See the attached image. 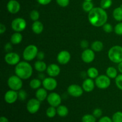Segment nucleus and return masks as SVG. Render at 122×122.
Segmentation results:
<instances>
[{
  "label": "nucleus",
  "instance_id": "obj_1",
  "mask_svg": "<svg viewBox=\"0 0 122 122\" xmlns=\"http://www.w3.org/2000/svg\"><path fill=\"white\" fill-rule=\"evenodd\" d=\"M108 15L104 9L100 7H94L88 13V20L92 26L101 27L107 23Z\"/></svg>",
  "mask_w": 122,
  "mask_h": 122
},
{
  "label": "nucleus",
  "instance_id": "obj_2",
  "mask_svg": "<svg viewBox=\"0 0 122 122\" xmlns=\"http://www.w3.org/2000/svg\"><path fill=\"white\" fill-rule=\"evenodd\" d=\"M15 73L22 80L28 79L33 74V67L27 61H20L15 67Z\"/></svg>",
  "mask_w": 122,
  "mask_h": 122
},
{
  "label": "nucleus",
  "instance_id": "obj_3",
  "mask_svg": "<svg viewBox=\"0 0 122 122\" xmlns=\"http://www.w3.org/2000/svg\"><path fill=\"white\" fill-rule=\"evenodd\" d=\"M108 57L113 63H119L122 61V46L114 45L112 46L108 52Z\"/></svg>",
  "mask_w": 122,
  "mask_h": 122
},
{
  "label": "nucleus",
  "instance_id": "obj_4",
  "mask_svg": "<svg viewBox=\"0 0 122 122\" xmlns=\"http://www.w3.org/2000/svg\"><path fill=\"white\" fill-rule=\"evenodd\" d=\"M38 52V48L36 45H29L24 50L23 57L26 61H30L36 57Z\"/></svg>",
  "mask_w": 122,
  "mask_h": 122
},
{
  "label": "nucleus",
  "instance_id": "obj_5",
  "mask_svg": "<svg viewBox=\"0 0 122 122\" xmlns=\"http://www.w3.org/2000/svg\"><path fill=\"white\" fill-rule=\"evenodd\" d=\"M7 85L10 89L19 91L23 86V81L20 77L15 75H13L8 78Z\"/></svg>",
  "mask_w": 122,
  "mask_h": 122
},
{
  "label": "nucleus",
  "instance_id": "obj_6",
  "mask_svg": "<svg viewBox=\"0 0 122 122\" xmlns=\"http://www.w3.org/2000/svg\"><path fill=\"white\" fill-rule=\"evenodd\" d=\"M95 85L100 89H106L110 86V78L107 75H99L95 81Z\"/></svg>",
  "mask_w": 122,
  "mask_h": 122
},
{
  "label": "nucleus",
  "instance_id": "obj_7",
  "mask_svg": "<svg viewBox=\"0 0 122 122\" xmlns=\"http://www.w3.org/2000/svg\"><path fill=\"white\" fill-rule=\"evenodd\" d=\"M27 23L26 20L21 17L14 19L11 22V28L16 32H20L26 29Z\"/></svg>",
  "mask_w": 122,
  "mask_h": 122
},
{
  "label": "nucleus",
  "instance_id": "obj_8",
  "mask_svg": "<svg viewBox=\"0 0 122 122\" xmlns=\"http://www.w3.org/2000/svg\"><path fill=\"white\" fill-rule=\"evenodd\" d=\"M41 107V101L37 98H32L29 100L26 105L27 112L30 114H35L39 111Z\"/></svg>",
  "mask_w": 122,
  "mask_h": 122
},
{
  "label": "nucleus",
  "instance_id": "obj_9",
  "mask_svg": "<svg viewBox=\"0 0 122 122\" xmlns=\"http://www.w3.org/2000/svg\"><path fill=\"white\" fill-rule=\"evenodd\" d=\"M46 100L50 106L54 107H58L60 105H61L62 101L60 95L56 92H52L48 94Z\"/></svg>",
  "mask_w": 122,
  "mask_h": 122
},
{
  "label": "nucleus",
  "instance_id": "obj_10",
  "mask_svg": "<svg viewBox=\"0 0 122 122\" xmlns=\"http://www.w3.org/2000/svg\"><path fill=\"white\" fill-rule=\"evenodd\" d=\"M43 87L47 91H53L57 86V81L53 77H45L42 81Z\"/></svg>",
  "mask_w": 122,
  "mask_h": 122
},
{
  "label": "nucleus",
  "instance_id": "obj_11",
  "mask_svg": "<svg viewBox=\"0 0 122 122\" xmlns=\"http://www.w3.org/2000/svg\"><path fill=\"white\" fill-rule=\"evenodd\" d=\"M5 61L9 65H17L20 62V57L16 52H10L5 56Z\"/></svg>",
  "mask_w": 122,
  "mask_h": 122
},
{
  "label": "nucleus",
  "instance_id": "obj_12",
  "mask_svg": "<svg viewBox=\"0 0 122 122\" xmlns=\"http://www.w3.org/2000/svg\"><path fill=\"white\" fill-rule=\"evenodd\" d=\"M67 92L69 95L73 97H79L83 94V89L82 87L79 85L73 84L68 87Z\"/></svg>",
  "mask_w": 122,
  "mask_h": 122
},
{
  "label": "nucleus",
  "instance_id": "obj_13",
  "mask_svg": "<svg viewBox=\"0 0 122 122\" xmlns=\"http://www.w3.org/2000/svg\"><path fill=\"white\" fill-rule=\"evenodd\" d=\"M95 51L92 49L87 48L84 50L81 54V58L84 63H91L95 60Z\"/></svg>",
  "mask_w": 122,
  "mask_h": 122
},
{
  "label": "nucleus",
  "instance_id": "obj_14",
  "mask_svg": "<svg viewBox=\"0 0 122 122\" xmlns=\"http://www.w3.org/2000/svg\"><path fill=\"white\" fill-rule=\"evenodd\" d=\"M71 59V55L69 51L66 50H63L60 51L58 54L57 57V60L60 64H66L69 63Z\"/></svg>",
  "mask_w": 122,
  "mask_h": 122
},
{
  "label": "nucleus",
  "instance_id": "obj_15",
  "mask_svg": "<svg viewBox=\"0 0 122 122\" xmlns=\"http://www.w3.org/2000/svg\"><path fill=\"white\" fill-rule=\"evenodd\" d=\"M18 98H19V95L17 91L12 89L8 91L4 95L5 101L10 104L14 103Z\"/></svg>",
  "mask_w": 122,
  "mask_h": 122
},
{
  "label": "nucleus",
  "instance_id": "obj_16",
  "mask_svg": "<svg viewBox=\"0 0 122 122\" xmlns=\"http://www.w3.org/2000/svg\"><path fill=\"white\" fill-rule=\"evenodd\" d=\"M7 8L11 14H16L20 11V4L16 0H10L7 3Z\"/></svg>",
  "mask_w": 122,
  "mask_h": 122
},
{
  "label": "nucleus",
  "instance_id": "obj_17",
  "mask_svg": "<svg viewBox=\"0 0 122 122\" xmlns=\"http://www.w3.org/2000/svg\"><path fill=\"white\" fill-rule=\"evenodd\" d=\"M46 71L49 76L54 77L59 75V74L60 73L61 69L57 64L52 63L48 66Z\"/></svg>",
  "mask_w": 122,
  "mask_h": 122
},
{
  "label": "nucleus",
  "instance_id": "obj_18",
  "mask_svg": "<svg viewBox=\"0 0 122 122\" xmlns=\"http://www.w3.org/2000/svg\"><path fill=\"white\" fill-rule=\"evenodd\" d=\"M95 83L93 79L88 78L86 79L82 83V88L83 91L86 92H92L95 88Z\"/></svg>",
  "mask_w": 122,
  "mask_h": 122
},
{
  "label": "nucleus",
  "instance_id": "obj_19",
  "mask_svg": "<svg viewBox=\"0 0 122 122\" xmlns=\"http://www.w3.org/2000/svg\"><path fill=\"white\" fill-rule=\"evenodd\" d=\"M48 95L47 90L44 88H39V89H37L35 94L36 98L38 99L41 102L45 101L47 98Z\"/></svg>",
  "mask_w": 122,
  "mask_h": 122
},
{
  "label": "nucleus",
  "instance_id": "obj_20",
  "mask_svg": "<svg viewBox=\"0 0 122 122\" xmlns=\"http://www.w3.org/2000/svg\"><path fill=\"white\" fill-rule=\"evenodd\" d=\"M32 30L35 34H41L44 30V25L39 20L34 21L32 25Z\"/></svg>",
  "mask_w": 122,
  "mask_h": 122
},
{
  "label": "nucleus",
  "instance_id": "obj_21",
  "mask_svg": "<svg viewBox=\"0 0 122 122\" xmlns=\"http://www.w3.org/2000/svg\"><path fill=\"white\" fill-rule=\"evenodd\" d=\"M47 65L42 60H38L35 63L34 67L36 71L39 72H44L47 69Z\"/></svg>",
  "mask_w": 122,
  "mask_h": 122
},
{
  "label": "nucleus",
  "instance_id": "obj_22",
  "mask_svg": "<svg viewBox=\"0 0 122 122\" xmlns=\"http://www.w3.org/2000/svg\"><path fill=\"white\" fill-rule=\"evenodd\" d=\"M23 40V36L20 32H16L13 33L10 38V42L13 44L17 45L21 43Z\"/></svg>",
  "mask_w": 122,
  "mask_h": 122
},
{
  "label": "nucleus",
  "instance_id": "obj_23",
  "mask_svg": "<svg viewBox=\"0 0 122 122\" xmlns=\"http://www.w3.org/2000/svg\"><path fill=\"white\" fill-rule=\"evenodd\" d=\"M57 114L60 117H66L69 114V109L66 106L64 105H60L58 107H57Z\"/></svg>",
  "mask_w": 122,
  "mask_h": 122
},
{
  "label": "nucleus",
  "instance_id": "obj_24",
  "mask_svg": "<svg viewBox=\"0 0 122 122\" xmlns=\"http://www.w3.org/2000/svg\"><path fill=\"white\" fill-rule=\"evenodd\" d=\"M104 48V44L100 41H95L91 45V49L95 52H100Z\"/></svg>",
  "mask_w": 122,
  "mask_h": 122
},
{
  "label": "nucleus",
  "instance_id": "obj_25",
  "mask_svg": "<svg viewBox=\"0 0 122 122\" xmlns=\"http://www.w3.org/2000/svg\"><path fill=\"white\" fill-rule=\"evenodd\" d=\"M113 16L116 21H122V7H117L113 10Z\"/></svg>",
  "mask_w": 122,
  "mask_h": 122
},
{
  "label": "nucleus",
  "instance_id": "obj_26",
  "mask_svg": "<svg viewBox=\"0 0 122 122\" xmlns=\"http://www.w3.org/2000/svg\"><path fill=\"white\" fill-rule=\"evenodd\" d=\"M106 75L110 79H116L117 76V70L114 67H109L106 70Z\"/></svg>",
  "mask_w": 122,
  "mask_h": 122
},
{
  "label": "nucleus",
  "instance_id": "obj_27",
  "mask_svg": "<svg viewBox=\"0 0 122 122\" xmlns=\"http://www.w3.org/2000/svg\"><path fill=\"white\" fill-rule=\"evenodd\" d=\"M87 75L89 78L91 79H96L99 76V72L97 69L95 67L89 68L87 70Z\"/></svg>",
  "mask_w": 122,
  "mask_h": 122
},
{
  "label": "nucleus",
  "instance_id": "obj_28",
  "mask_svg": "<svg viewBox=\"0 0 122 122\" xmlns=\"http://www.w3.org/2000/svg\"><path fill=\"white\" fill-rule=\"evenodd\" d=\"M42 85V82H41L39 79H33L30 81L29 83L30 87L33 89H39Z\"/></svg>",
  "mask_w": 122,
  "mask_h": 122
},
{
  "label": "nucleus",
  "instance_id": "obj_29",
  "mask_svg": "<svg viewBox=\"0 0 122 122\" xmlns=\"http://www.w3.org/2000/svg\"><path fill=\"white\" fill-rule=\"evenodd\" d=\"M57 114V112L56 107L50 106V107H48L46 110V116L49 118L54 117Z\"/></svg>",
  "mask_w": 122,
  "mask_h": 122
},
{
  "label": "nucleus",
  "instance_id": "obj_30",
  "mask_svg": "<svg viewBox=\"0 0 122 122\" xmlns=\"http://www.w3.org/2000/svg\"><path fill=\"white\" fill-rule=\"evenodd\" d=\"M82 8L85 12L89 13L91 10L94 8V4L92 1H85L82 4Z\"/></svg>",
  "mask_w": 122,
  "mask_h": 122
},
{
  "label": "nucleus",
  "instance_id": "obj_31",
  "mask_svg": "<svg viewBox=\"0 0 122 122\" xmlns=\"http://www.w3.org/2000/svg\"><path fill=\"white\" fill-rule=\"evenodd\" d=\"M82 122H96V117L93 114H87L82 118Z\"/></svg>",
  "mask_w": 122,
  "mask_h": 122
},
{
  "label": "nucleus",
  "instance_id": "obj_32",
  "mask_svg": "<svg viewBox=\"0 0 122 122\" xmlns=\"http://www.w3.org/2000/svg\"><path fill=\"white\" fill-rule=\"evenodd\" d=\"M112 0H101L100 2V7L104 10L108 9L112 6Z\"/></svg>",
  "mask_w": 122,
  "mask_h": 122
},
{
  "label": "nucleus",
  "instance_id": "obj_33",
  "mask_svg": "<svg viewBox=\"0 0 122 122\" xmlns=\"http://www.w3.org/2000/svg\"><path fill=\"white\" fill-rule=\"evenodd\" d=\"M113 122H122V112H117L112 117Z\"/></svg>",
  "mask_w": 122,
  "mask_h": 122
},
{
  "label": "nucleus",
  "instance_id": "obj_34",
  "mask_svg": "<svg viewBox=\"0 0 122 122\" xmlns=\"http://www.w3.org/2000/svg\"><path fill=\"white\" fill-rule=\"evenodd\" d=\"M39 16L40 15H39V11L36 10H33L30 13V17L31 20L34 21L38 20V19H39Z\"/></svg>",
  "mask_w": 122,
  "mask_h": 122
},
{
  "label": "nucleus",
  "instance_id": "obj_35",
  "mask_svg": "<svg viewBox=\"0 0 122 122\" xmlns=\"http://www.w3.org/2000/svg\"><path fill=\"white\" fill-rule=\"evenodd\" d=\"M116 85L120 90L122 91V73L117 75L115 79Z\"/></svg>",
  "mask_w": 122,
  "mask_h": 122
},
{
  "label": "nucleus",
  "instance_id": "obj_36",
  "mask_svg": "<svg viewBox=\"0 0 122 122\" xmlns=\"http://www.w3.org/2000/svg\"><path fill=\"white\" fill-rule=\"evenodd\" d=\"M102 29H103V30L107 33H112L113 30V27L112 26V25L110 23H106L102 26Z\"/></svg>",
  "mask_w": 122,
  "mask_h": 122
},
{
  "label": "nucleus",
  "instance_id": "obj_37",
  "mask_svg": "<svg viewBox=\"0 0 122 122\" xmlns=\"http://www.w3.org/2000/svg\"><path fill=\"white\" fill-rule=\"evenodd\" d=\"M114 32L118 35H122V22L117 24L114 27Z\"/></svg>",
  "mask_w": 122,
  "mask_h": 122
},
{
  "label": "nucleus",
  "instance_id": "obj_38",
  "mask_svg": "<svg viewBox=\"0 0 122 122\" xmlns=\"http://www.w3.org/2000/svg\"><path fill=\"white\" fill-rule=\"evenodd\" d=\"M18 95H19V99L21 101H24L27 98V93L25 90L20 89L18 92Z\"/></svg>",
  "mask_w": 122,
  "mask_h": 122
},
{
  "label": "nucleus",
  "instance_id": "obj_39",
  "mask_svg": "<svg viewBox=\"0 0 122 122\" xmlns=\"http://www.w3.org/2000/svg\"><path fill=\"white\" fill-rule=\"evenodd\" d=\"M57 4L61 7H66L69 5L70 0H56Z\"/></svg>",
  "mask_w": 122,
  "mask_h": 122
},
{
  "label": "nucleus",
  "instance_id": "obj_40",
  "mask_svg": "<svg viewBox=\"0 0 122 122\" xmlns=\"http://www.w3.org/2000/svg\"><path fill=\"white\" fill-rule=\"evenodd\" d=\"M93 115L96 118H100L101 117L102 115V111L101 108H95L94 111H93Z\"/></svg>",
  "mask_w": 122,
  "mask_h": 122
},
{
  "label": "nucleus",
  "instance_id": "obj_41",
  "mask_svg": "<svg viewBox=\"0 0 122 122\" xmlns=\"http://www.w3.org/2000/svg\"><path fill=\"white\" fill-rule=\"evenodd\" d=\"M12 44H13L10 42L7 43V44L5 45L4 49L7 52H10L12 50H13V46H12Z\"/></svg>",
  "mask_w": 122,
  "mask_h": 122
},
{
  "label": "nucleus",
  "instance_id": "obj_42",
  "mask_svg": "<svg viewBox=\"0 0 122 122\" xmlns=\"http://www.w3.org/2000/svg\"><path fill=\"white\" fill-rule=\"evenodd\" d=\"M98 122H113V120H112V119L110 118L109 117L104 116L100 118Z\"/></svg>",
  "mask_w": 122,
  "mask_h": 122
},
{
  "label": "nucleus",
  "instance_id": "obj_43",
  "mask_svg": "<svg viewBox=\"0 0 122 122\" xmlns=\"http://www.w3.org/2000/svg\"><path fill=\"white\" fill-rule=\"evenodd\" d=\"M81 46L83 49H87L89 46V42L86 40H82L81 42Z\"/></svg>",
  "mask_w": 122,
  "mask_h": 122
},
{
  "label": "nucleus",
  "instance_id": "obj_44",
  "mask_svg": "<svg viewBox=\"0 0 122 122\" xmlns=\"http://www.w3.org/2000/svg\"><path fill=\"white\" fill-rule=\"evenodd\" d=\"M36 58H38V60H43L45 58V54L43 51H39L37 54Z\"/></svg>",
  "mask_w": 122,
  "mask_h": 122
},
{
  "label": "nucleus",
  "instance_id": "obj_45",
  "mask_svg": "<svg viewBox=\"0 0 122 122\" xmlns=\"http://www.w3.org/2000/svg\"><path fill=\"white\" fill-rule=\"evenodd\" d=\"M37 2L41 5H46L49 4L51 2L52 0H36Z\"/></svg>",
  "mask_w": 122,
  "mask_h": 122
},
{
  "label": "nucleus",
  "instance_id": "obj_46",
  "mask_svg": "<svg viewBox=\"0 0 122 122\" xmlns=\"http://www.w3.org/2000/svg\"><path fill=\"white\" fill-rule=\"evenodd\" d=\"M6 30V27L4 24H0V34H3Z\"/></svg>",
  "mask_w": 122,
  "mask_h": 122
},
{
  "label": "nucleus",
  "instance_id": "obj_47",
  "mask_svg": "<svg viewBox=\"0 0 122 122\" xmlns=\"http://www.w3.org/2000/svg\"><path fill=\"white\" fill-rule=\"evenodd\" d=\"M0 122H9V120L5 117L2 116L0 118Z\"/></svg>",
  "mask_w": 122,
  "mask_h": 122
},
{
  "label": "nucleus",
  "instance_id": "obj_48",
  "mask_svg": "<svg viewBox=\"0 0 122 122\" xmlns=\"http://www.w3.org/2000/svg\"><path fill=\"white\" fill-rule=\"evenodd\" d=\"M118 70H119L121 73H122V61L121 63H119V65H118Z\"/></svg>",
  "mask_w": 122,
  "mask_h": 122
},
{
  "label": "nucleus",
  "instance_id": "obj_49",
  "mask_svg": "<svg viewBox=\"0 0 122 122\" xmlns=\"http://www.w3.org/2000/svg\"><path fill=\"white\" fill-rule=\"evenodd\" d=\"M85 1H92V0H85Z\"/></svg>",
  "mask_w": 122,
  "mask_h": 122
},
{
  "label": "nucleus",
  "instance_id": "obj_50",
  "mask_svg": "<svg viewBox=\"0 0 122 122\" xmlns=\"http://www.w3.org/2000/svg\"><path fill=\"white\" fill-rule=\"evenodd\" d=\"M9 1H10V0H9Z\"/></svg>",
  "mask_w": 122,
  "mask_h": 122
}]
</instances>
